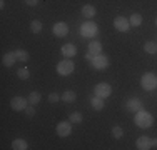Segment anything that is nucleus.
I'll return each instance as SVG.
<instances>
[{
    "label": "nucleus",
    "mask_w": 157,
    "mask_h": 150,
    "mask_svg": "<svg viewBox=\"0 0 157 150\" xmlns=\"http://www.w3.org/2000/svg\"><path fill=\"white\" fill-rule=\"evenodd\" d=\"M136 125L137 127H140V129H149V127L152 125V122H154V118H152V115L149 114V112H145V110H140L136 114Z\"/></svg>",
    "instance_id": "1"
},
{
    "label": "nucleus",
    "mask_w": 157,
    "mask_h": 150,
    "mask_svg": "<svg viewBox=\"0 0 157 150\" xmlns=\"http://www.w3.org/2000/svg\"><path fill=\"white\" fill-rule=\"evenodd\" d=\"M74 69H75V63H74L70 58H63L57 63V73L63 75V77H65V75H70L74 72Z\"/></svg>",
    "instance_id": "2"
},
{
    "label": "nucleus",
    "mask_w": 157,
    "mask_h": 150,
    "mask_svg": "<svg viewBox=\"0 0 157 150\" xmlns=\"http://www.w3.org/2000/svg\"><path fill=\"white\" fill-rule=\"evenodd\" d=\"M140 85L144 90H154L157 87V77L151 72L144 73L142 75V80H140Z\"/></svg>",
    "instance_id": "3"
},
{
    "label": "nucleus",
    "mask_w": 157,
    "mask_h": 150,
    "mask_svg": "<svg viewBox=\"0 0 157 150\" xmlns=\"http://www.w3.org/2000/svg\"><path fill=\"white\" fill-rule=\"evenodd\" d=\"M27 105H29V99H24V97H13L10 100V107L15 112H24L27 108Z\"/></svg>",
    "instance_id": "4"
},
{
    "label": "nucleus",
    "mask_w": 157,
    "mask_h": 150,
    "mask_svg": "<svg viewBox=\"0 0 157 150\" xmlns=\"http://www.w3.org/2000/svg\"><path fill=\"white\" fill-rule=\"evenodd\" d=\"M94 93H95L97 97H100V99L105 100L107 97H110L112 87H110L109 84H97V85H95V88H94Z\"/></svg>",
    "instance_id": "5"
},
{
    "label": "nucleus",
    "mask_w": 157,
    "mask_h": 150,
    "mask_svg": "<svg viewBox=\"0 0 157 150\" xmlns=\"http://www.w3.org/2000/svg\"><path fill=\"white\" fill-rule=\"evenodd\" d=\"M80 32H82V35H84V37L92 39V37L97 35V24H94V22H85V24L82 25Z\"/></svg>",
    "instance_id": "6"
},
{
    "label": "nucleus",
    "mask_w": 157,
    "mask_h": 150,
    "mask_svg": "<svg viewBox=\"0 0 157 150\" xmlns=\"http://www.w3.org/2000/svg\"><path fill=\"white\" fill-rule=\"evenodd\" d=\"M114 27L117 32H127L130 28V22L125 17H115L114 18Z\"/></svg>",
    "instance_id": "7"
},
{
    "label": "nucleus",
    "mask_w": 157,
    "mask_h": 150,
    "mask_svg": "<svg viewBox=\"0 0 157 150\" xmlns=\"http://www.w3.org/2000/svg\"><path fill=\"white\" fill-rule=\"evenodd\" d=\"M92 65H94L97 70H104V69L109 67V58H107L105 55L99 54V55H95V57H94V60H92Z\"/></svg>",
    "instance_id": "8"
},
{
    "label": "nucleus",
    "mask_w": 157,
    "mask_h": 150,
    "mask_svg": "<svg viewBox=\"0 0 157 150\" xmlns=\"http://www.w3.org/2000/svg\"><path fill=\"white\" fill-rule=\"evenodd\" d=\"M52 30H54L55 37H65L67 33H69V25H67L65 22H57V24L52 27Z\"/></svg>",
    "instance_id": "9"
},
{
    "label": "nucleus",
    "mask_w": 157,
    "mask_h": 150,
    "mask_svg": "<svg viewBox=\"0 0 157 150\" xmlns=\"http://www.w3.org/2000/svg\"><path fill=\"white\" fill-rule=\"evenodd\" d=\"M72 122H60L57 125V135L59 137H69L72 133Z\"/></svg>",
    "instance_id": "10"
},
{
    "label": "nucleus",
    "mask_w": 157,
    "mask_h": 150,
    "mask_svg": "<svg viewBox=\"0 0 157 150\" xmlns=\"http://www.w3.org/2000/svg\"><path fill=\"white\" fill-rule=\"evenodd\" d=\"M60 52H62L63 57H67V58H72L74 55L77 54L75 45H74V43H63V45H62V48H60Z\"/></svg>",
    "instance_id": "11"
},
{
    "label": "nucleus",
    "mask_w": 157,
    "mask_h": 150,
    "mask_svg": "<svg viewBox=\"0 0 157 150\" xmlns=\"http://www.w3.org/2000/svg\"><path fill=\"white\" fill-rule=\"evenodd\" d=\"M125 107H127V110H129V112H139L142 108V102L139 99H130V100H127Z\"/></svg>",
    "instance_id": "12"
},
{
    "label": "nucleus",
    "mask_w": 157,
    "mask_h": 150,
    "mask_svg": "<svg viewBox=\"0 0 157 150\" xmlns=\"http://www.w3.org/2000/svg\"><path fill=\"white\" fill-rule=\"evenodd\" d=\"M136 145H137V148H139V150L152 148L151 147V138H149V137H139V138H137V142H136Z\"/></svg>",
    "instance_id": "13"
},
{
    "label": "nucleus",
    "mask_w": 157,
    "mask_h": 150,
    "mask_svg": "<svg viewBox=\"0 0 157 150\" xmlns=\"http://www.w3.org/2000/svg\"><path fill=\"white\" fill-rule=\"evenodd\" d=\"M2 62L5 67H13V63L17 62V57H15V52H9L2 57Z\"/></svg>",
    "instance_id": "14"
},
{
    "label": "nucleus",
    "mask_w": 157,
    "mask_h": 150,
    "mask_svg": "<svg viewBox=\"0 0 157 150\" xmlns=\"http://www.w3.org/2000/svg\"><path fill=\"white\" fill-rule=\"evenodd\" d=\"M82 15H84L85 18H94L97 15L95 7L94 5H84V7H82Z\"/></svg>",
    "instance_id": "15"
},
{
    "label": "nucleus",
    "mask_w": 157,
    "mask_h": 150,
    "mask_svg": "<svg viewBox=\"0 0 157 150\" xmlns=\"http://www.w3.org/2000/svg\"><path fill=\"white\" fill-rule=\"evenodd\" d=\"M89 52L94 55H99L100 52H102V43L97 42V40H92L90 43H89Z\"/></svg>",
    "instance_id": "16"
},
{
    "label": "nucleus",
    "mask_w": 157,
    "mask_h": 150,
    "mask_svg": "<svg viewBox=\"0 0 157 150\" xmlns=\"http://www.w3.org/2000/svg\"><path fill=\"white\" fill-rule=\"evenodd\" d=\"M12 148L13 150H27L29 145H27V142H25L24 138H15V140L12 142Z\"/></svg>",
    "instance_id": "17"
},
{
    "label": "nucleus",
    "mask_w": 157,
    "mask_h": 150,
    "mask_svg": "<svg viewBox=\"0 0 157 150\" xmlns=\"http://www.w3.org/2000/svg\"><path fill=\"white\" fill-rule=\"evenodd\" d=\"M90 103H92V107H94V110H97V112H100L105 105H104V99H100V97H94V99L90 100Z\"/></svg>",
    "instance_id": "18"
},
{
    "label": "nucleus",
    "mask_w": 157,
    "mask_h": 150,
    "mask_svg": "<svg viewBox=\"0 0 157 150\" xmlns=\"http://www.w3.org/2000/svg\"><path fill=\"white\" fill-rule=\"evenodd\" d=\"M75 99H77V95H75V92H72V90H67V92H63V95H62V100L67 102V103L75 102Z\"/></svg>",
    "instance_id": "19"
},
{
    "label": "nucleus",
    "mask_w": 157,
    "mask_h": 150,
    "mask_svg": "<svg viewBox=\"0 0 157 150\" xmlns=\"http://www.w3.org/2000/svg\"><path fill=\"white\" fill-rule=\"evenodd\" d=\"M129 22H130L132 27H139V25L142 24V15L140 13H132V15H130V18H129Z\"/></svg>",
    "instance_id": "20"
},
{
    "label": "nucleus",
    "mask_w": 157,
    "mask_h": 150,
    "mask_svg": "<svg viewBox=\"0 0 157 150\" xmlns=\"http://www.w3.org/2000/svg\"><path fill=\"white\" fill-rule=\"evenodd\" d=\"M144 50L147 52V54H151V55L157 54V43L155 42H145L144 43Z\"/></svg>",
    "instance_id": "21"
},
{
    "label": "nucleus",
    "mask_w": 157,
    "mask_h": 150,
    "mask_svg": "<svg viewBox=\"0 0 157 150\" xmlns=\"http://www.w3.org/2000/svg\"><path fill=\"white\" fill-rule=\"evenodd\" d=\"M15 57H17L18 62H27L29 54H27V50H24V48H18V50H15Z\"/></svg>",
    "instance_id": "22"
},
{
    "label": "nucleus",
    "mask_w": 157,
    "mask_h": 150,
    "mask_svg": "<svg viewBox=\"0 0 157 150\" xmlns=\"http://www.w3.org/2000/svg\"><path fill=\"white\" fill-rule=\"evenodd\" d=\"M40 99H42V95H40L39 92H32L30 95H29V103H32V105H37L40 102Z\"/></svg>",
    "instance_id": "23"
},
{
    "label": "nucleus",
    "mask_w": 157,
    "mask_h": 150,
    "mask_svg": "<svg viewBox=\"0 0 157 150\" xmlns=\"http://www.w3.org/2000/svg\"><path fill=\"white\" fill-rule=\"evenodd\" d=\"M30 30L33 33H40V32H42V22H40V20H32Z\"/></svg>",
    "instance_id": "24"
},
{
    "label": "nucleus",
    "mask_w": 157,
    "mask_h": 150,
    "mask_svg": "<svg viewBox=\"0 0 157 150\" xmlns=\"http://www.w3.org/2000/svg\"><path fill=\"white\" fill-rule=\"evenodd\" d=\"M112 137L117 138V140L124 137V130H122V127H112Z\"/></svg>",
    "instance_id": "25"
},
{
    "label": "nucleus",
    "mask_w": 157,
    "mask_h": 150,
    "mask_svg": "<svg viewBox=\"0 0 157 150\" xmlns=\"http://www.w3.org/2000/svg\"><path fill=\"white\" fill-rule=\"evenodd\" d=\"M69 120L72 123H80L82 122V114H80V112H74V114H70Z\"/></svg>",
    "instance_id": "26"
},
{
    "label": "nucleus",
    "mask_w": 157,
    "mask_h": 150,
    "mask_svg": "<svg viewBox=\"0 0 157 150\" xmlns=\"http://www.w3.org/2000/svg\"><path fill=\"white\" fill-rule=\"evenodd\" d=\"M17 75H18V78H22V80H27V78H30V72H29L25 67H24V69H18Z\"/></svg>",
    "instance_id": "27"
},
{
    "label": "nucleus",
    "mask_w": 157,
    "mask_h": 150,
    "mask_svg": "<svg viewBox=\"0 0 157 150\" xmlns=\"http://www.w3.org/2000/svg\"><path fill=\"white\" fill-rule=\"evenodd\" d=\"M24 112H25V115H27V117H33V115H35V108H33L32 103H29L27 108H25Z\"/></svg>",
    "instance_id": "28"
},
{
    "label": "nucleus",
    "mask_w": 157,
    "mask_h": 150,
    "mask_svg": "<svg viewBox=\"0 0 157 150\" xmlns=\"http://www.w3.org/2000/svg\"><path fill=\"white\" fill-rule=\"evenodd\" d=\"M62 97L59 95V93H48V102H52V103H55V102H59Z\"/></svg>",
    "instance_id": "29"
},
{
    "label": "nucleus",
    "mask_w": 157,
    "mask_h": 150,
    "mask_svg": "<svg viewBox=\"0 0 157 150\" xmlns=\"http://www.w3.org/2000/svg\"><path fill=\"white\" fill-rule=\"evenodd\" d=\"M25 3L30 7H35V5H39V0H25Z\"/></svg>",
    "instance_id": "30"
},
{
    "label": "nucleus",
    "mask_w": 157,
    "mask_h": 150,
    "mask_svg": "<svg viewBox=\"0 0 157 150\" xmlns=\"http://www.w3.org/2000/svg\"><path fill=\"white\" fill-rule=\"evenodd\" d=\"M94 57H95V55H94V54H90V52H89V54L85 55V58H87V60H94Z\"/></svg>",
    "instance_id": "31"
},
{
    "label": "nucleus",
    "mask_w": 157,
    "mask_h": 150,
    "mask_svg": "<svg viewBox=\"0 0 157 150\" xmlns=\"http://www.w3.org/2000/svg\"><path fill=\"white\" fill-rule=\"evenodd\" d=\"M151 147H157V138H151Z\"/></svg>",
    "instance_id": "32"
},
{
    "label": "nucleus",
    "mask_w": 157,
    "mask_h": 150,
    "mask_svg": "<svg viewBox=\"0 0 157 150\" xmlns=\"http://www.w3.org/2000/svg\"><path fill=\"white\" fill-rule=\"evenodd\" d=\"M155 25H157V17H155Z\"/></svg>",
    "instance_id": "33"
}]
</instances>
